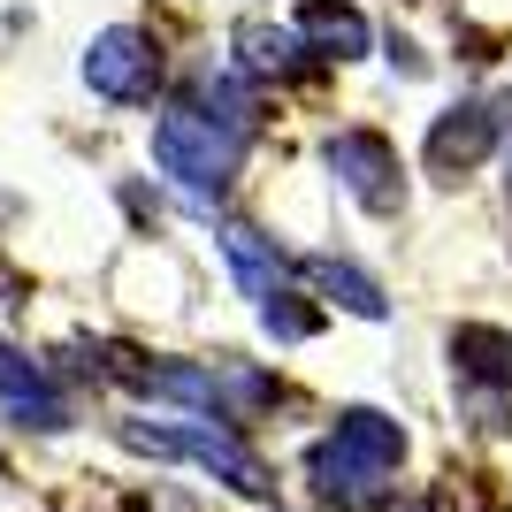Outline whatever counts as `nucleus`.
<instances>
[{
	"label": "nucleus",
	"instance_id": "f257e3e1",
	"mask_svg": "<svg viewBox=\"0 0 512 512\" xmlns=\"http://www.w3.org/2000/svg\"><path fill=\"white\" fill-rule=\"evenodd\" d=\"M398 459H406V428L390 421V413H375V406H344L337 428L314 444L306 474H314V490L329 497V505H375L383 482L398 474Z\"/></svg>",
	"mask_w": 512,
	"mask_h": 512
},
{
	"label": "nucleus",
	"instance_id": "f03ea898",
	"mask_svg": "<svg viewBox=\"0 0 512 512\" xmlns=\"http://www.w3.org/2000/svg\"><path fill=\"white\" fill-rule=\"evenodd\" d=\"M245 161V130H230L214 107H161L153 123V169L184 184L192 199H214Z\"/></svg>",
	"mask_w": 512,
	"mask_h": 512
},
{
	"label": "nucleus",
	"instance_id": "7ed1b4c3",
	"mask_svg": "<svg viewBox=\"0 0 512 512\" xmlns=\"http://www.w3.org/2000/svg\"><path fill=\"white\" fill-rule=\"evenodd\" d=\"M123 444L161 451V459H199V467H214L237 497H268V490H276V482H268V467H260L253 451L237 444L230 428H214V421H184V428H123Z\"/></svg>",
	"mask_w": 512,
	"mask_h": 512
},
{
	"label": "nucleus",
	"instance_id": "20e7f679",
	"mask_svg": "<svg viewBox=\"0 0 512 512\" xmlns=\"http://www.w3.org/2000/svg\"><path fill=\"white\" fill-rule=\"evenodd\" d=\"M85 85L115 107H146L161 92V46L138 23H107L100 39L85 46Z\"/></svg>",
	"mask_w": 512,
	"mask_h": 512
},
{
	"label": "nucleus",
	"instance_id": "39448f33",
	"mask_svg": "<svg viewBox=\"0 0 512 512\" xmlns=\"http://www.w3.org/2000/svg\"><path fill=\"white\" fill-rule=\"evenodd\" d=\"M329 169H337V184L360 199L367 214H398L406 207L398 153H390V138H375V130H337V138H329Z\"/></svg>",
	"mask_w": 512,
	"mask_h": 512
},
{
	"label": "nucleus",
	"instance_id": "423d86ee",
	"mask_svg": "<svg viewBox=\"0 0 512 512\" xmlns=\"http://www.w3.org/2000/svg\"><path fill=\"white\" fill-rule=\"evenodd\" d=\"M490 146H497V115L467 100V107H451V115H436V130H428V169L436 176H467Z\"/></svg>",
	"mask_w": 512,
	"mask_h": 512
},
{
	"label": "nucleus",
	"instance_id": "0eeeda50",
	"mask_svg": "<svg viewBox=\"0 0 512 512\" xmlns=\"http://www.w3.org/2000/svg\"><path fill=\"white\" fill-rule=\"evenodd\" d=\"M0 398H8V413L23 428H69V406L54 398L46 367H31L23 352H0Z\"/></svg>",
	"mask_w": 512,
	"mask_h": 512
},
{
	"label": "nucleus",
	"instance_id": "6e6552de",
	"mask_svg": "<svg viewBox=\"0 0 512 512\" xmlns=\"http://www.w3.org/2000/svg\"><path fill=\"white\" fill-rule=\"evenodd\" d=\"M299 39L314 46L321 62H360L367 54V16L344 0H306L299 8Z\"/></svg>",
	"mask_w": 512,
	"mask_h": 512
},
{
	"label": "nucleus",
	"instance_id": "1a4fd4ad",
	"mask_svg": "<svg viewBox=\"0 0 512 512\" xmlns=\"http://www.w3.org/2000/svg\"><path fill=\"white\" fill-rule=\"evenodd\" d=\"M222 253H230V276H237V291H245V299H276V291H283V253H276V237H260V230H245V222H230V230H222Z\"/></svg>",
	"mask_w": 512,
	"mask_h": 512
},
{
	"label": "nucleus",
	"instance_id": "9d476101",
	"mask_svg": "<svg viewBox=\"0 0 512 512\" xmlns=\"http://www.w3.org/2000/svg\"><path fill=\"white\" fill-rule=\"evenodd\" d=\"M306 283H314L321 299H337L344 314H360V321H383V314H390L383 283H375V276H360L352 260H329V253H314V260H306Z\"/></svg>",
	"mask_w": 512,
	"mask_h": 512
},
{
	"label": "nucleus",
	"instance_id": "9b49d317",
	"mask_svg": "<svg viewBox=\"0 0 512 512\" xmlns=\"http://www.w3.org/2000/svg\"><path fill=\"white\" fill-rule=\"evenodd\" d=\"M451 360L467 367V375H482V383L512 390V337L505 329H459V337H451Z\"/></svg>",
	"mask_w": 512,
	"mask_h": 512
},
{
	"label": "nucleus",
	"instance_id": "f8f14e48",
	"mask_svg": "<svg viewBox=\"0 0 512 512\" xmlns=\"http://www.w3.org/2000/svg\"><path fill=\"white\" fill-rule=\"evenodd\" d=\"M237 46H245V62H253V69H299V54H314L299 31H276V23H245Z\"/></svg>",
	"mask_w": 512,
	"mask_h": 512
},
{
	"label": "nucleus",
	"instance_id": "ddd939ff",
	"mask_svg": "<svg viewBox=\"0 0 512 512\" xmlns=\"http://www.w3.org/2000/svg\"><path fill=\"white\" fill-rule=\"evenodd\" d=\"M260 321H268L276 337H291V344H299V337H314V329H321V314H306V306H291V299H283V291H276V299H260Z\"/></svg>",
	"mask_w": 512,
	"mask_h": 512
},
{
	"label": "nucleus",
	"instance_id": "4468645a",
	"mask_svg": "<svg viewBox=\"0 0 512 512\" xmlns=\"http://www.w3.org/2000/svg\"><path fill=\"white\" fill-rule=\"evenodd\" d=\"M0 467H8V459H0Z\"/></svg>",
	"mask_w": 512,
	"mask_h": 512
}]
</instances>
